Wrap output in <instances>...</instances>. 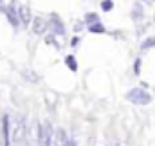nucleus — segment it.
Returning a JSON list of instances; mask_svg holds the SVG:
<instances>
[{
  "mask_svg": "<svg viewBox=\"0 0 155 146\" xmlns=\"http://www.w3.org/2000/svg\"><path fill=\"white\" fill-rule=\"evenodd\" d=\"M65 63H67V67H69L72 72L78 71V63H76V58H74V56H67V58H65Z\"/></svg>",
  "mask_w": 155,
  "mask_h": 146,
  "instance_id": "nucleus-3",
  "label": "nucleus"
},
{
  "mask_svg": "<svg viewBox=\"0 0 155 146\" xmlns=\"http://www.w3.org/2000/svg\"><path fill=\"white\" fill-rule=\"evenodd\" d=\"M126 98H128V101H132L135 105H148L152 101V96L148 92H144L143 88H132L126 94Z\"/></svg>",
  "mask_w": 155,
  "mask_h": 146,
  "instance_id": "nucleus-1",
  "label": "nucleus"
},
{
  "mask_svg": "<svg viewBox=\"0 0 155 146\" xmlns=\"http://www.w3.org/2000/svg\"><path fill=\"white\" fill-rule=\"evenodd\" d=\"M40 143L41 144H51L52 143V128H51L49 123L40 126Z\"/></svg>",
  "mask_w": 155,
  "mask_h": 146,
  "instance_id": "nucleus-2",
  "label": "nucleus"
},
{
  "mask_svg": "<svg viewBox=\"0 0 155 146\" xmlns=\"http://www.w3.org/2000/svg\"><path fill=\"white\" fill-rule=\"evenodd\" d=\"M52 29H54V33H58V35H63V33H65V29L61 27V24H60L58 20H54V25H52Z\"/></svg>",
  "mask_w": 155,
  "mask_h": 146,
  "instance_id": "nucleus-9",
  "label": "nucleus"
},
{
  "mask_svg": "<svg viewBox=\"0 0 155 146\" xmlns=\"http://www.w3.org/2000/svg\"><path fill=\"white\" fill-rule=\"evenodd\" d=\"M90 31H92V33H105V25L97 20V22H94V24L90 25Z\"/></svg>",
  "mask_w": 155,
  "mask_h": 146,
  "instance_id": "nucleus-7",
  "label": "nucleus"
},
{
  "mask_svg": "<svg viewBox=\"0 0 155 146\" xmlns=\"http://www.w3.org/2000/svg\"><path fill=\"white\" fill-rule=\"evenodd\" d=\"M101 5H103V9H105V11H110V9L114 7V4H112V0H105V2L101 4Z\"/></svg>",
  "mask_w": 155,
  "mask_h": 146,
  "instance_id": "nucleus-11",
  "label": "nucleus"
},
{
  "mask_svg": "<svg viewBox=\"0 0 155 146\" xmlns=\"http://www.w3.org/2000/svg\"><path fill=\"white\" fill-rule=\"evenodd\" d=\"M85 20H87V22H90V24H94V22H97V20H99V16H97V15H87V16H85Z\"/></svg>",
  "mask_w": 155,
  "mask_h": 146,
  "instance_id": "nucleus-10",
  "label": "nucleus"
},
{
  "mask_svg": "<svg viewBox=\"0 0 155 146\" xmlns=\"http://www.w3.org/2000/svg\"><path fill=\"white\" fill-rule=\"evenodd\" d=\"M45 29H47V27H45V22H43L41 18H35V31L40 35V33H43Z\"/></svg>",
  "mask_w": 155,
  "mask_h": 146,
  "instance_id": "nucleus-6",
  "label": "nucleus"
},
{
  "mask_svg": "<svg viewBox=\"0 0 155 146\" xmlns=\"http://www.w3.org/2000/svg\"><path fill=\"white\" fill-rule=\"evenodd\" d=\"M18 13L22 15V20H24V24H29V20H31L29 9H27V7H20V11H18Z\"/></svg>",
  "mask_w": 155,
  "mask_h": 146,
  "instance_id": "nucleus-8",
  "label": "nucleus"
},
{
  "mask_svg": "<svg viewBox=\"0 0 155 146\" xmlns=\"http://www.w3.org/2000/svg\"><path fill=\"white\" fill-rule=\"evenodd\" d=\"M5 13H7V18H9V22H11L13 25H18V18H16V11H15L13 7H9V9H7Z\"/></svg>",
  "mask_w": 155,
  "mask_h": 146,
  "instance_id": "nucleus-4",
  "label": "nucleus"
},
{
  "mask_svg": "<svg viewBox=\"0 0 155 146\" xmlns=\"http://www.w3.org/2000/svg\"><path fill=\"white\" fill-rule=\"evenodd\" d=\"M153 45H155V38H150L148 41L143 43V49H150V47H153Z\"/></svg>",
  "mask_w": 155,
  "mask_h": 146,
  "instance_id": "nucleus-12",
  "label": "nucleus"
},
{
  "mask_svg": "<svg viewBox=\"0 0 155 146\" xmlns=\"http://www.w3.org/2000/svg\"><path fill=\"white\" fill-rule=\"evenodd\" d=\"M4 139H5L4 143L9 144V117L7 115L4 117Z\"/></svg>",
  "mask_w": 155,
  "mask_h": 146,
  "instance_id": "nucleus-5",
  "label": "nucleus"
}]
</instances>
